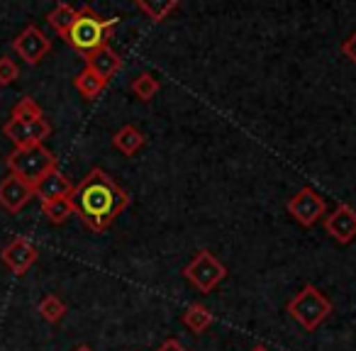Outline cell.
<instances>
[{"instance_id": "cb8c5ba5", "label": "cell", "mask_w": 356, "mask_h": 351, "mask_svg": "<svg viewBox=\"0 0 356 351\" xmlns=\"http://www.w3.org/2000/svg\"><path fill=\"white\" fill-rule=\"evenodd\" d=\"M341 51L346 54V59L354 61V64H356V32H354V35H349L344 42H341Z\"/></svg>"}, {"instance_id": "30bf717a", "label": "cell", "mask_w": 356, "mask_h": 351, "mask_svg": "<svg viewBox=\"0 0 356 351\" xmlns=\"http://www.w3.org/2000/svg\"><path fill=\"white\" fill-rule=\"evenodd\" d=\"M32 198H35V188L13 173L0 181V208H6L8 213L17 215Z\"/></svg>"}, {"instance_id": "2e32d148", "label": "cell", "mask_w": 356, "mask_h": 351, "mask_svg": "<svg viewBox=\"0 0 356 351\" xmlns=\"http://www.w3.org/2000/svg\"><path fill=\"white\" fill-rule=\"evenodd\" d=\"M213 322H215V315L205 305H200V302H193V305L186 307L184 325L188 327L193 334H200V332H205L210 325H213Z\"/></svg>"}, {"instance_id": "7402d4cb", "label": "cell", "mask_w": 356, "mask_h": 351, "mask_svg": "<svg viewBox=\"0 0 356 351\" xmlns=\"http://www.w3.org/2000/svg\"><path fill=\"white\" fill-rule=\"evenodd\" d=\"M10 117L13 120H40V117H44V115H42V108L37 105V100L30 98V95H25V98L13 108Z\"/></svg>"}, {"instance_id": "484cf974", "label": "cell", "mask_w": 356, "mask_h": 351, "mask_svg": "<svg viewBox=\"0 0 356 351\" xmlns=\"http://www.w3.org/2000/svg\"><path fill=\"white\" fill-rule=\"evenodd\" d=\"M74 351H93V349H90V346H86V344H81L79 349H74Z\"/></svg>"}, {"instance_id": "e0dca14e", "label": "cell", "mask_w": 356, "mask_h": 351, "mask_svg": "<svg viewBox=\"0 0 356 351\" xmlns=\"http://www.w3.org/2000/svg\"><path fill=\"white\" fill-rule=\"evenodd\" d=\"M74 85L76 90H79L83 98H95V95H100L105 90V85H108V81L103 79V76H98L95 71H90L88 66H86L83 71H81L79 76L74 79Z\"/></svg>"}, {"instance_id": "ba28073f", "label": "cell", "mask_w": 356, "mask_h": 351, "mask_svg": "<svg viewBox=\"0 0 356 351\" xmlns=\"http://www.w3.org/2000/svg\"><path fill=\"white\" fill-rule=\"evenodd\" d=\"M13 49L25 64L37 66L51 51V42L37 25H27L20 35L13 40Z\"/></svg>"}, {"instance_id": "603a6c76", "label": "cell", "mask_w": 356, "mask_h": 351, "mask_svg": "<svg viewBox=\"0 0 356 351\" xmlns=\"http://www.w3.org/2000/svg\"><path fill=\"white\" fill-rule=\"evenodd\" d=\"M20 79V69L10 56H0V85H10Z\"/></svg>"}, {"instance_id": "d6986e66", "label": "cell", "mask_w": 356, "mask_h": 351, "mask_svg": "<svg viewBox=\"0 0 356 351\" xmlns=\"http://www.w3.org/2000/svg\"><path fill=\"white\" fill-rule=\"evenodd\" d=\"M42 215L49 220L51 225H64L66 220L74 215V205L71 198H61V200H51V203H42Z\"/></svg>"}, {"instance_id": "8fae6325", "label": "cell", "mask_w": 356, "mask_h": 351, "mask_svg": "<svg viewBox=\"0 0 356 351\" xmlns=\"http://www.w3.org/2000/svg\"><path fill=\"white\" fill-rule=\"evenodd\" d=\"M325 229L339 244H349L356 239V210L351 205H337V210L325 218Z\"/></svg>"}, {"instance_id": "4fadbf2b", "label": "cell", "mask_w": 356, "mask_h": 351, "mask_svg": "<svg viewBox=\"0 0 356 351\" xmlns=\"http://www.w3.org/2000/svg\"><path fill=\"white\" fill-rule=\"evenodd\" d=\"M86 66H88L90 71H95L98 76H103L105 81H110V76L120 71L122 59H120L118 51H115L113 47L105 44V47H100V49H95L93 54L86 56Z\"/></svg>"}, {"instance_id": "ffe728a7", "label": "cell", "mask_w": 356, "mask_h": 351, "mask_svg": "<svg viewBox=\"0 0 356 351\" xmlns=\"http://www.w3.org/2000/svg\"><path fill=\"white\" fill-rule=\"evenodd\" d=\"M40 315L44 317L47 322H51V325H56V322L64 320L66 315V305L61 302V297L56 295H44L40 300Z\"/></svg>"}, {"instance_id": "6da1fadb", "label": "cell", "mask_w": 356, "mask_h": 351, "mask_svg": "<svg viewBox=\"0 0 356 351\" xmlns=\"http://www.w3.org/2000/svg\"><path fill=\"white\" fill-rule=\"evenodd\" d=\"M74 215L93 232H105L118 220V215L129 205V193L115 183L103 168H90L71 193Z\"/></svg>"}, {"instance_id": "3957f363", "label": "cell", "mask_w": 356, "mask_h": 351, "mask_svg": "<svg viewBox=\"0 0 356 351\" xmlns=\"http://www.w3.org/2000/svg\"><path fill=\"white\" fill-rule=\"evenodd\" d=\"M59 166V158L44 147V144H37V147H25V149H13L8 154V168H10L13 176L22 179L25 183H30L35 188L47 173L56 171Z\"/></svg>"}, {"instance_id": "8992f818", "label": "cell", "mask_w": 356, "mask_h": 351, "mask_svg": "<svg viewBox=\"0 0 356 351\" xmlns=\"http://www.w3.org/2000/svg\"><path fill=\"white\" fill-rule=\"evenodd\" d=\"M3 134L15 144V149L37 147L51 134V124L44 117L40 120H8L3 124Z\"/></svg>"}, {"instance_id": "ac0fdd59", "label": "cell", "mask_w": 356, "mask_h": 351, "mask_svg": "<svg viewBox=\"0 0 356 351\" xmlns=\"http://www.w3.org/2000/svg\"><path fill=\"white\" fill-rule=\"evenodd\" d=\"M137 8L144 13V15H149V20L152 22H163L173 10H176L178 3L176 0H159V3H152V0H139Z\"/></svg>"}, {"instance_id": "5bb4252c", "label": "cell", "mask_w": 356, "mask_h": 351, "mask_svg": "<svg viewBox=\"0 0 356 351\" xmlns=\"http://www.w3.org/2000/svg\"><path fill=\"white\" fill-rule=\"evenodd\" d=\"M144 142H147V137H144L142 132H139L134 124H124L122 129H118L113 137V147L118 149V152H122L124 156H132V154H137L139 149L144 147Z\"/></svg>"}, {"instance_id": "9a60e30c", "label": "cell", "mask_w": 356, "mask_h": 351, "mask_svg": "<svg viewBox=\"0 0 356 351\" xmlns=\"http://www.w3.org/2000/svg\"><path fill=\"white\" fill-rule=\"evenodd\" d=\"M76 17H79V10H76L74 6H69V3H56L54 10L47 15V22L54 27V32L61 37V40H66L69 30L74 27Z\"/></svg>"}, {"instance_id": "44dd1931", "label": "cell", "mask_w": 356, "mask_h": 351, "mask_svg": "<svg viewBox=\"0 0 356 351\" xmlns=\"http://www.w3.org/2000/svg\"><path fill=\"white\" fill-rule=\"evenodd\" d=\"M132 93L137 95L139 100L149 103V100H152L154 95L159 93V81L154 79L152 74H139L137 79L132 81Z\"/></svg>"}, {"instance_id": "9c48e42d", "label": "cell", "mask_w": 356, "mask_h": 351, "mask_svg": "<svg viewBox=\"0 0 356 351\" xmlns=\"http://www.w3.org/2000/svg\"><path fill=\"white\" fill-rule=\"evenodd\" d=\"M0 259H3V263H6L15 276H25V273L37 263L40 252H37V247L27 237H15L3 247Z\"/></svg>"}, {"instance_id": "d4e9b609", "label": "cell", "mask_w": 356, "mask_h": 351, "mask_svg": "<svg viewBox=\"0 0 356 351\" xmlns=\"http://www.w3.org/2000/svg\"><path fill=\"white\" fill-rule=\"evenodd\" d=\"M156 351H188V346H184L178 339H166Z\"/></svg>"}, {"instance_id": "52a82bcc", "label": "cell", "mask_w": 356, "mask_h": 351, "mask_svg": "<svg viewBox=\"0 0 356 351\" xmlns=\"http://www.w3.org/2000/svg\"><path fill=\"white\" fill-rule=\"evenodd\" d=\"M325 210H327L325 198H322L315 188H310V186L300 188L288 200V213H291L293 220H296L298 225H302V227H312V225L325 215Z\"/></svg>"}, {"instance_id": "4316f807", "label": "cell", "mask_w": 356, "mask_h": 351, "mask_svg": "<svg viewBox=\"0 0 356 351\" xmlns=\"http://www.w3.org/2000/svg\"><path fill=\"white\" fill-rule=\"evenodd\" d=\"M252 351H268V349H266V346H254Z\"/></svg>"}, {"instance_id": "277c9868", "label": "cell", "mask_w": 356, "mask_h": 351, "mask_svg": "<svg viewBox=\"0 0 356 351\" xmlns=\"http://www.w3.org/2000/svg\"><path fill=\"white\" fill-rule=\"evenodd\" d=\"M332 302L320 288H315L312 283H307L298 295H293L288 300V315L298 322L305 332H315L322 322L330 317Z\"/></svg>"}, {"instance_id": "7a4b0ae2", "label": "cell", "mask_w": 356, "mask_h": 351, "mask_svg": "<svg viewBox=\"0 0 356 351\" xmlns=\"http://www.w3.org/2000/svg\"><path fill=\"white\" fill-rule=\"evenodd\" d=\"M113 27H115V20L100 17L93 8H81L74 27H71L69 35H66V42H69L79 54L88 56V54H93L95 49L108 44V37Z\"/></svg>"}, {"instance_id": "7c38bea8", "label": "cell", "mask_w": 356, "mask_h": 351, "mask_svg": "<svg viewBox=\"0 0 356 351\" xmlns=\"http://www.w3.org/2000/svg\"><path fill=\"white\" fill-rule=\"evenodd\" d=\"M74 193V183L66 179L64 173L56 168V171L47 173L44 179L35 186V195L42 203H51V200H61V198H71Z\"/></svg>"}, {"instance_id": "5b68a950", "label": "cell", "mask_w": 356, "mask_h": 351, "mask_svg": "<svg viewBox=\"0 0 356 351\" xmlns=\"http://www.w3.org/2000/svg\"><path fill=\"white\" fill-rule=\"evenodd\" d=\"M184 276L188 278L200 293H213L215 288L225 281V276H227V266H225L222 261H218L213 252L200 249V252H195L193 261L184 268Z\"/></svg>"}]
</instances>
